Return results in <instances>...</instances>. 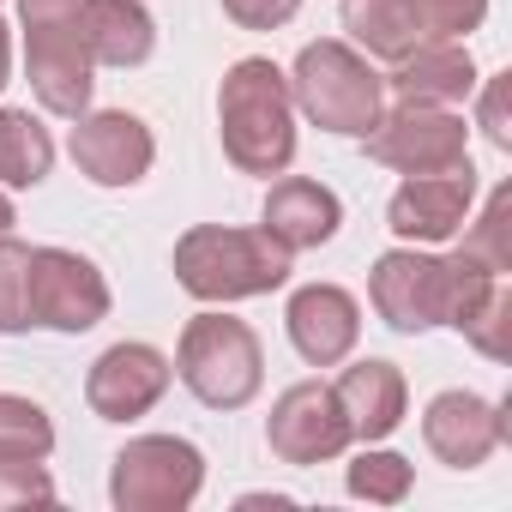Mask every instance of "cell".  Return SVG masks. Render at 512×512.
<instances>
[{
	"instance_id": "31",
	"label": "cell",
	"mask_w": 512,
	"mask_h": 512,
	"mask_svg": "<svg viewBox=\"0 0 512 512\" xmlns=\"http://www.w3.org/2000/svg\"><path fill=\"white\" fill-rule=\"evenodd\" d=\"M19 223V211H13V199H7V187H0V235H7Z\"/></svg>"
},
{
	"instance_id": "17",
	"label": "cell",
	"mask_w": 512,
	"mask_h": 512,
	"mask_svg": "<svg viewBox=\"0 0 512 512\" xmlns=\"http://www.w3.org/2000/svg\"><path fill=\"white\" fill-rule=\"evenodd\" d=\"M332 392H338V404H344V416H350V440H386L398 422H404V404H410V386H404V374H398V362H380V356H368V362H350L338 380H332Z\"/></svg>"
},
{
	"instance_id": "24",
	"label": "cell",
	"mask_w": 512,
	"mask_h": 512,
	"mask_svg": "<svg viewBox=\"0 0 512 512\" xmlns=\"http://www.w3.org/2000/svg\"><path fill=\"white\" fill-rule=\"evenodd\" d=\"M458 247L470 253V260H482L488 272H512V181H500V187L488 193L482 217L464 229Z\"/></svg>"
},
{
	"instance_id": "27",
	"label": "cell",
	"mask_w": 512,
	"mask_h": 512,
	"mask_svg": "<svg viewBox=\"0 0 512 512\" xmlns=\"http://www.w3.org/2000/svg\"><path fill=\"white\" fill-rule=\"evenodd\" d=\"M55 500V482L37 458H13V464H0V512H13V506H49Z\"/></svg>"
},
{
	"instance_id": "10",
	"label": "cell",
	"mask_w": 512,
	"mask_h": 512,
	"mask_svg": "<svg viewBox=\"0 0 512 512\" xmlns=\"http://www.w3.org/2000/svg\"><path fill=\"white\" fill-rule=\"evenodd\" d=\"M266 446H272V458H284L296 470L332 464L350 446V416H344L338 392L326 380H296L266 416Z\"/></svg>"
},
{
	"instance_id": "19",
	"label": "cell",
	"mask_w": 512,
	"mask_h": 512,
	"mask_svg": "<svg viewBox=\"0 0 512 512\" xmlns=\"http://www.w3.org/2000/svg\"><path fill=\"white\" fill-rule=\"evenodd\" d=\"M85 37L97 67H145L157 49V25L139 0H91L85 7Z\"/></svg>"
},
{
	"instance_id": "18",
	"label": "cell",
	"mask_w": 512,
	"mask_h": 512,
	"mask_svg": "<svg viewBox=\"0 0 512 512\" xmlns=\"http://www.w3.org/2000/svg\"><path fill=\"white\" fill-rule=\"evenodd\" d=\"M386 91L398 103H434V109H452L476 91V61L464 43H422L410 49L404 61H392L386 73Z\"/></svg>"
},
{
	"instance_id": "16",
	"label": "cell",
	"mask_w": 512,
	"mask_h": 512,
	"mask_svg": "<svg viewBox=\"0 0 512 512\" xmlns=\"http://www.w3.org/2000/svg\"><path fill=\"white\" fill-rule=\"evenodd\" d=\"M338 223H344L338 193L320 187V181H308V175H284V181H272L266 211H260V229H266L278 247H290V253L326 247V241L338 235Z\"/></svg>"
},
{
	"instance_id": "28",
	"label": "cell",
	"mask_w": 512,
	"mask_h": 512,
	"mask_svg": "<svg viewBox=\"0 0 512 512\" xmlns=\"http://www.w3.org/2000/svg\"><path fill=\"white\" fill-rule=\"evenodd\" d=\"M482 133L494 151H512V73H494L482 85Z\"/></svg>"
},
{
	"instance_id": "30",
	"label": "cell",
	"mask_w": 512,
	"mask_h": 512,
	"mask_svg": "<svg viewBox=\"0 0 512 512\" xmlns=\"http://www.w3.org/2000/svg\"><path fill=\"white\" fill-rule=\"evenodd\" d=\"M7 67H13V31L0 19V91H7Z\"/></svg>"
},
{
	"instance_id": "13",
	"label": "cell",
	"mask_w": 512,
	"mask_h": 512,
	"mask_svg": "<svg viewBox=\"0 0 512 512\" xmlns=\"http://www.w3.org/2000/svg\"><path fill=\"white\" fill-rule=\"evenodd\" d=\"M73 163L97 181V187H133L151 175L157 163V139L139 115L127 109H85L79 127H73Z\"/></svg>"
},
{
	"instance_id": "15",
	"label": "cell",
	"mask_w": 512,
	"mask_h": 512,
	"mask_svg": "<svg viewBox=\"0 0 512 512\" xmlns=\"http://www.w3.org/2000/svg\"><path fill=\"white\" fill-rule=\"evenodd\" d=\"M284 326L308 368H338V362H350V350L362 338V308L338 284H302L284 308Z\"/></svg>"
},
{
	"instance_id": "12",
	"label": "cell",
	"mask_w": 512,
	"mask_h": 512,
	"mask_svg": "<svg viewBox=\"0 0 512 512\" xmlns=\"http://www.w3.org/2000/svg\"><path fill=\"white\" fill-rule=\"evenodd\" d=\"M175 368L163 350L151 344H109L97 362H91V380H85V404L103 416V422H139L163 404Z\"/></svg>"
},
{
	"instance_id": "3",
	"label": "cell",
	"mask_w": 512,
	"mask_h": 512,
	"mask_svg": "<svg viewBox=\"0 0 512 512\" xmlns=\"http://www.w3.org/2000/svg\"><path fill=\"white\" fill-rule=\"evenodd\" d=\"M290 97L314 127H326L338 139H368L374 121L386 115V73H374V61L356 43L320 37L296 55Z\"/></svg>"
},
{
	"instance_id": "11",
	"label": "cell",
	"mask_w": 512,
	"mask_h": 512,
	"mask_svg": "<svg viewBox=\"0 0 512 512\" xmlns=\"http://www.w3.org/2000/svg\"><path fill=\"white\" fill-rule=\"evenodd\" d=\"M476 205V169H452V175H404L398 193L386 199V229L410 247H434L452 241L470 223Z\"/></svg>"
},
{
	"instance_id": "8",
	"label": "cell",
	"mask_w": 512,
	"mask_h": 512,
	"mask_svg": "<svg viewBox=\"0 0 512 512\" xmlns=\"http://www.w3.org/2000/svg\"><path fill=\"white\" fill-rule=\"evenodd\" d=\"M109 314V278L73 247H31V326L49 332H91Z\"/></svg>"
},
{
	"instance_id": "2",
	"label": "cell",
	"mask_w": 512,
	"mask_h": 512,
	"mask_svg": "<svg viewBox=\"0 0 512 512\" xmlns=\"http://www.w3.org/2000/svg\"><path fill=\"white\" fill-rule=\"evenodd\" d=\"M296 253L278 247L266 229H229V223H193L175 241V284L193 302H247L290 284Z\"/></svg>"
},
{
	"instance_id": "21",
	"label": "cell",
	"mask_w": 512,
	"mask_h": 512,
	"mask_svg": "<svg viewBox=\"0 0 512 512\" xmlns=\"http://www.w3.org/2000/svg\"><path fill=\"white\" fill-rule=\"evenodd\" d=\"M55 169V139L31 109H0V187H37Z\"/></svg>"
},
{
	"instance_id": "5",
	"label": "cell",
	"mask_w": 512,
	"mask_h": 512,
	"mask_svg": "<svg viewBox=\"0 0 512 512\" xmlns=\"http://www.w3.org/2000/svg\"><path fill=\"white\" fill-rule=\"evenodd\" d=\"M175 374L205 410H241L266 386V356L247 320L229 314H193L175 344Z\"/></svg>"
},
{
	"instance_id": "7",
	"label": "cell",
	"mask_w": 512,
	"mask_h": 512,
	"mask_svg": "<svg viewBox=\"0 0 512 512\" xmlns=\"http://www.w3.org/2000/svg\"><path fill=\"white\" fill-rule=\"evenodd\" d=\"M374 163L398 169V175H452L470 163V127L452 109L434 103H398L392 115L374 121V133L362 139Z\"/></svg>"
},
{
	"instance_id": "23",
	"label": "cell",
	"mask_w": 512,
	"mask_h": 512,
	"mask_svg": "<svg viewBox=\"0 0 512 512\" xmlns=\"http://www.w3.org/2000/svg\"><path fill=\"white\" fill-rule=\"evenodd\" d=\"M55 452V422L43 404L19 398V392H0V464H13V458H49Z\"/></svg>"
},
{
	"instance_id": "1",
	"label": "cell",
	"mask_w": 512,
	"mask_h": 512,
	"mask_svg": "<svg viewBox=\"0 0 512 512\" xmlns=\"http://www.w3.org/2000/svg\"><path fill=\"white\" fill-rule=\"evenodd\" d=\"M217 133H223V157L241 175H284L296 163V97H290V73H278V61L247 55L223 73L217 85Z\"/></svg>"
},
{
	"instance_id": "29",
	"label": "cell",
	"mask_w": 512,
	"mask_h": 512,
	"mask_svg": "<svg viewBox=\"0 0 512 512\" xmlns=\"http://www.w3.org/2000/svg\"><path fill=\"white\" fill-rule=\"evenodd\" d=\"M223 13L241 25V31H278L302 13V0H223Z\"/></svg>"
},
{
	"instance_id": "4",
	"label": "cell",
	"mask_w": 512,
	"mask_h": 512,
	"mask_svg": "<svg viewBox=\"0 0 512 512\" xmlns=\"http://www.w3.org/2000/svg\"><path fill=\"white\" fill-rule=\"evenodd\" d=\"M85 7H91V0H19L31 91L61 121H79L91 109V85H97V61H91V37H85Z\"/></svg>"
},
{
	"instance_id": "14",
	"label": "cell",
	"mask_w": 512,
	"mask_h": 512,
	"mask_svg": "<svg viewBox=\"0 0 512 512\" xmlns=\"http://www.w3.org/2000/svg\"><path fill=\"white\" fill-rule=\"evenodd\" d=\"M422 440L440 464L476 470L500 452L506 440V404H488L482 392H440L422 410Z\"/></svg>"
},
{
	"instance_id": "26",
	"label": "cell",
	"mask_w": 512,
	"mask_h": 512,
	"mask_svg": "<svg viewBox=\"0 0 512 512\" xmlns=\"http://www.w3.org/2000/svg\"><path fill=\"white\" fill-rule=\"evenodd\" d=\"M410 13L428 43H458L488 19V0H410Z\"/></svg>"
},
{
	"instance_id": "9",
	"label": "cell",
	"mask_w": 512,
	"mask_h": 512,
	"mask_svg": "<svg viewBox=\"0 0 512 512\" xmlns=\"http://www.w3.org/2000/svg\"><path fill=\"white\" fill-rule=\"evenodd\" d=\"M368 296H374V314L392 332H410V338L434 332V326H446V260L404 241V247H392V253L374 260Z\"/></svg>"
},
{
	"instance_id": "6",
	"label": "cell",
	"mask_w": 512,
	"mask_h": 512,
	"mask_svg": "<svg viewBox=\"0 0 512 512\" xmlns=\"http://www.w3.org/2000/svg\"><path fill=\"white\" fill-rule=\"evenodd\" d=\"M205 488V458L181 434H139L109 464V500L121 512H187Z\"/></svg>"
},
{
	"instance_id": "20",
	"label": "cell",
	"mask_w": 512,
	"mask_h": 512,
	"mask_svg": "<svg viewBox=\"0 0 512 512\" xmlns=\"http://www.w3.org/2000/svg\"><path fill=\"white\" fill-rule=\"evenodd\" d=\"M344 31L356 37L362 55H380V61H404L410 49L428 43L410 0H344Z\"/></svg>"
},
{
	"instance_id": "25",
	"label": "cell",
	"mask_w": 512,
	"mask_h": 512,
	"mask_svg": "<svg viewBox=\"0 0 512 512\" xmlns=\"http://www.w3.org/2000/svg\"><path fill=\"white\" fill-rule=\"evenodd\" d=\"M0 332H31V247L0 235Z\"/></svg>"
},
{
	"instance_id": "22",
	"label": "cell",
	"mask_w": 512,
	"mask_h": 512,
	"mask_svg": "<svg viewBox=\"0 0 512 512\" xmlns=\"http://www.w3.org/2000/svg\"><path fill=\"white\" fill-rule=\"evenodd\" d=\"M410 482H416V470H410V458H398V452H386V446H362L356 452V464L344 470V488L356 494V500H374V506H398V500H410Z\"/></svg>"
}]
</instances>
